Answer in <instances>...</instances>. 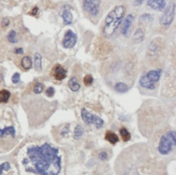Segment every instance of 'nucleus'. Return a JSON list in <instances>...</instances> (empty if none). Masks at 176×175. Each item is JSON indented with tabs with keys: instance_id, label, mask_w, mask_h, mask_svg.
<instances>
[{
	"instance_id": "473e14b6",
	"label": "nucleus",
	"mask_w": 176,
	"mask_h": 175,
	"mask_svg": "<svg viewBox=\"0 0 176 175\" xmlns=\"http://www.w3.org/2000/svg\"><path fill=\"white\" fill-rule=\"evenodd\" d=\"M143 2H144V0H135L133 4H134L135 6H139L143 4Z\"/></svg>"
},
{
	"instance_id": "6ab92c4d",
	"label": "nucleus",
	"mask_w": 176,
	"mask_h": 175,
	"mask_svg": "<svg viewBox=\"0 0 176 175\" xmlns=\"http://www.w3.org/2000/svg\"><path fill=\"white\" fill-rule=\"evenodd\" d=\"M42 57L41 54L37 52L34 54V67L37 71L40 72L42 70Z\"/></svg>"
},
{
	"instance_id": "cd10ccee",
	"label": "nucleus",
	"mask_w": 176,
	"mask_h": 175,
	"mask_svg": "<svg viewBox=\"0 0 176 175\" xmlns=\"http://www.w3.org/2000/svg\"><path fill=\"white\" fill-rule=\"evenodd\" d=\"M83 82L86 86H90L94 82L93 77L91 75H86L83 79Z\"/></svg>"
},
{
	"instance_id": "f257e3e1",
	"label": "nucleus",
	"mask_w": 176,
	"mask_h": 175,
	"mask_svg": "<svg viewBox=\"0 0 176 175\" xmlns=\"http://www.w3.org/2000/svg\"><path fill=\"white\" fill-rule=\"evenodd\" d=\"M32 167L28 171L40 175H59L61 170V159L59 150L48 143L41 146H32L27 150Z\"/></svg>"
},
{
	"instance_id": "4468645a",
	"label": "nucleus",
	"mask_w": 176,
	"mask_h": 175,
	"mask_svg": "<svg viewBox=\"0 0 176 175\" xmlns=\"http://www.w3.org/2000/svg\"><path fill=\"white\" fill-rule=\"evenodd\" d=\"M145 38V33L141 28H138L136 30L134 34H133L132 39L134 43H141Z\"/></svg>"
},
{
	"instance_id": "9d476101",
	"label": "nucleus",
	"mask_w": 176,
	"mask_h": 175,
	"mask_svg": "<svg viewBox=\"0 0 176 175\" xmlns=\"http://www.w3.org/2000/svg\"><path fill=\"white\" fill-rule=\"evenodd\" d=\"M61 17L63 19V23L65 25H70L72 23L73 15L70 10V7L68 5H65L61 9V12L60 13Z\"/></svg>"
},
{
	"instance_id": "412c9836",
	"label": "nucleus",
	"mask_w": 176,
	"mask_h": 175,
	"mask_svg": "<svg viewBox=\"0 0 176 175\" xmlns=\"http://www.w3.org/2000/svg\"><path fill=\"white\" fill-rule=\"evenodd\" d=\"M119 132H120V135L121 137H122V139H123V142H127L128 141H130V140L131 139V134L127 129L124 128L123 127V128H121L120 129Z\"/></svg>"
},
{
	"instance_id": "f8f14e48",
	"label": "nucleus",
	"mask_w": 176,
	"mask_h": 175,
	"mask_svg": "<svg viewBox=\"0 0 176 175\" xmlns=\"http://www.w3.org/2000/svg\"><path fill=\"white\" fill-rule=\"evenodd\" d=\"M161 75V69H155V70H150L148 73L145 75L147 76L149 81L152 83H155L158 82L160 78Z\"/></svg>"
},
{
	"instance_id": "bb28decb",
	"label": "nucleus",
	"mask_w": 176,
	"mask_h": 175,
	"mask_svg": "<svg viewBox=\"0 0 176 175\" xmlns=\"http://www.w3.org/2000/svg\"><path fill=\"white\" fill-rule=\"evenodd\" d=\"M11 168V165L9 162H4V163L0 164V175H2L4 171H8Z\"/></svg>"
},
{
	"instance_id": "f3484780",
	"label": "nucleus",
	"mask_w": 176,
	"mask_h": 175,
	"mask_svg": "<svg viewBox=\"0 0 176 175\" xmlns=\"http://www.w3.org/2000/svg\"><path fill=\"white\" fill-rule=\"evenodd\" d=\"M68 87L72 91L74 92H76L79 90L81 87L80 84L78 83L77 78H76L75 76L72 77V78L70 79V81L68 82Z\"/></svg>"
},
{
	"instance_id": "39448f33",
	"label": "nucleus",
	"mask_w": 176,
	"mask_h": 175,
	"mask_svg": "<svg viewBox=\"0 0 176 175\" xmlns=\"http://www.w3.org/2000/svg\"><path fill=\"white\" fill-rule=\"evenodd\" d=\"M175 12V5L174 3H171L167 7L160 19V23L165 26H168L171 24L174 19Z\"/></svg>"
},
{
	"instance_id": "9b49d317",
	"label": "nucleus",
	"mask_w": 176,
	"mask_h": 175,
	"mask_svg": "<svg viewBox=\"0 0 176 175\" xmlns=\"http://www.w3.org/2000/svg\"><path fill=\"white\" fill-rule=\"evenodd\" d=\"M147 6L156 11H163L166 7V0H148Z\"/></svg>"
},
{
	"instance_id": "6e6552de",
	"label": "nucleus",
	"mask_w": 176,
	"mask_h": 175,
	"mask_svg": "<svg viewBox=\"0 0 176 175\" xmlns=\"http://www.w3.org/2000/svg\"><path fill=\"white\" fill-rule=\"evenodd\" d=\"M133 20H134V17L133 14H129L124 21L122 28H121V33L125 37H129L130 36V28Z\"/></svg>"
},
{
	"instance_id": "f704fd0d",
	"label": "nucleus",
	"mask_w": 176,
	"mask_h": 175,
	"mask_svg": "<svg viewBox=\"0 0 176 175\" xmlns=\"http://www.w3.org/2000/svg\"><path fill=\"white\" fill-rule=\"evenodd\" d=\"M39 11V8H37V7H34V8L32 10V12H31V14L33 16H35L36 14H37V12Z\"/></svg>"
},
{
	"instance_id": "2f4dec72",
	"label": "nucleus",
	"mask_w": 176,
	"mask_h": 175,
	"mask_svg": "<svg viewBox=\"0 0 176 175\" xmlns=\"http://www.w3.org/2000/svg\"><path fill=\"white\" fill-rule=\"evenodd\" d=\"M108 155L107 154L106 152H101L100 154H99V158H100L101 160H105L107 159Z\"/></svg>"
},
{
	"instance_id": "a878e982",
	"label": "nucleus",
	"mask_w": 176,
	"mask_h": 175,
	"mask_svg": "<svg viewBox=\"0 0 176 175\" xmlns=\"http://www.w3.org/2000/svg\"><path fill=\"white\" fill-rule=\"evenodd\" d=\"M44 89L43 84L41 83V82H37V83L34 87V94H41Z\"/></svg>"
},
{
	"instance_id": "1a4fd4ad",
	"label": "nucleus",
	"mask_w": 176,
	"mask_h": 175,
	"mask_svg": "<svg viewBox=\"0 0 176 175\" xmlns=\"http://www.w3.org/2000/svg\"><path fill=\"white\" fill-rule=\"evenodd\" d=\"M52 74L57 81H62L67 76V71L61 65L56 64L52 69Z\"/></svg>"
},
{
	"instance_id": "aec40b11",
	"label": "nucleus",
	"mask_w": 176,
	"mask_h": 175,
	"mask_svg": "<svg viewBox=\"0 0 176 175\" xmlns=\"http://www.w3.org/2000/svg\"><path fill=\"white\" fill-rule=\"evenodd\" d=\"M11 96V93L8 90L3 89L0 91V103H6Z\"/></svg>"
},
{
	"instance_id": "b1692460",
	"label": "nucleus",
	"mask_w": 176,
	"mask_h": 175,
	"mask_svg": "<svg viewBox=\"0 0 176 175\" xmlns=\"http://www.w3.org/2000/svg\"><path fill=\"white\" fill-rule=\"evenodd\" d=\"M83 129L81 127L80 125H77L76 126L75 129H74V137L75 139H78L81 137V136L83 135Z\"/></svg>"
},
{
	"instance_id": "a211bd4d",
	"label": "nucleus",
	"mask_w": 176,
	"mask_h": 175,
	"mask_svg": "<svg viewBox=\"0 0 176 175\" xmlns=\"http://www.w3.org/2000/svg\"><path fill=\"white\" fill-rule=\"evenodd\" d=\"M21 65L24 69H30L32 68V66H33V61H32V59L28 56H24L21 59Z\"/></svg>"
},
{
	"instance_id": "72a5a7b5",
	"label": "nucleus",
	"mask_w": 176,
	"mask_h": 175,
	"mask_svg": "<svg viewBox=\"0 0 176 175\" xmlns=\"http://www.w3.org/2000/svg\"><path fill=\"white\" fill-rule=\"evenodd\" d=\"M14 52L17 54H23L24 49L23 48H21V47H20V48H16L15 49H14Z\"/></svg>"
},
{
	"instance_id": "ddd939ff",
	"label": "nucleus",
	"mask_w": 176,
	"mask_h": 175,
	"mask_svg": "<svg viewBox=\"0 0 176 175\" xmlns=\"http://www.w3.org/2000/svg\"><path fill=\"white\" fill-rule=\"evenodd\" d=\"M105 138L107 141L110 142V143L112 145L116 144L119 141V138L117 135L110 131H107L106 132Z\"/></svg>"
},
{
	"instance_id": "4be33fe9",
	"label": "nucleus",
	"mask_w": 176,
	"mask_h": 175,
	"mask_svg": "<svg viewBox=\"0 0 176 175\" xmlns=\"http://www.w3.org/2000/svg\"><path fill=\"white\" fill-rule=\"evenodd\" d=\"M115 90L116 91L119 92V93H125L128 91V86L124 82H117L114 86Z\"/></svg>"
},
{
	"instance_id": "2eb2a0df",
	"label": "nucleus",
	"mask_w": 176,
	"mask_h": 175,
	"mask_svg": "<svg viewBox=\"0 0 176 175\" xmlns=\"http://www.w3.org/2000/svg\"><path fill=\"white\" fill-rule=\"evenodd\" d=\"M139 82H140V86L143 87V88L150 89V90H153V89H155L154 84L152 83V82H151L149 81L146 76H143L141 77Z\"/></svg>"
},
{
	"instance_id": "5701e85b",
	"label": "nucleus",
	"mask_w": 176,
	"mask_h": 175,
	"mask_svg": "<svg viewBox=\"0 0 176 175\" xmlns=\"http://www.w3.org/2000/svg\"><path fill=\"white\" fill-rule=\"evenodd\" d=\"M153 20V17L152 14L145 13V14H142V15L140 16L139 19V21L140 22V24H147L152 22Z\"/></svg>"
},
{
	"instance_id": "dca6fc26",
	"label": "nucleus",
	"mask_w": 176,
	"mask_h": 175,
	"mask_svg": "<svg viewBox=\"0 0 176 175\" xmlns=\"http://www.w3.org/2000/svg\"><path fill=\"white\" fill-rule=\"evenodd\" d=\"M4 135H11L12 137L15 136V129L14 126L5 127L4 129H0V137H4Z\"/></svg>"
},
{
	"instance_id": "393cba45",
	"label": "nucleus",
	"mask_w": 176,
	"mask_h": 175,
	"mask_svg": "<svg viewBox=\"0 0 176 175\" xmlns=\"http://www.w3.org/2000/svg\"><path fill=\"white\" fill-rule=\"evenodd\" d=\"M7 38H8V40L9 42H11L12 43H17V33L16 32L13 30H12L10 31V32L8 34V37H7Z\"/></svg>"
},
{
	"instance_id": "423d86ee",
	"label": "nucleus",
	"mask_w": 176,
	"mask_h": 175,
	"mask_svg": "<svg viewBox=\"0 0 176 175\" xmlns=\"http://www.w3.org/2000/svg\"><path fill=\"white\" fill-rule=\"evenodd\" d=\"M101 3V0H84L83 8L91 15L95 17L98 14L100 11Z\"/></svg>"
},
{
	"instance_id": "20e7f679",
	"label": "nucleus",
	"mask_w": 176,
	"mask_h": 175,
	"mask_svg": "<svg viewBox=\"0 0 176 175\" xmlns=\"http://www.w3.org/2000/svg\"><path fill=\"white\" fill-rule=\"evenodd\" d=\"M81 117L87 125L94 124L97 129L102 128L105 123L101 117L91 113L85 108H83L81 110Z\"/></svg>"
},
{
	"instance_id": "f03ea898",
	"label": "nucleus",
	"mask_w": 176,
	"mask_h": 175,
	"mask_svg": "<svg viewBox=\"0 0 176 175\" xmlns=\"http://www.w3.org/2000/svg\"><path fill=\"white\" fill-rule=\"evenodd\" d=\"M126 8L123 5H119L109 12L105 20L103 34L111 36L116 31L123 21L125 14Z\"/></svg>"
},
{
	"instance_id": "7c9ffc66",
	"label": "nucleus",
	"mask_w": 176,
	"mask_h": 175,
	"mask_svg": "<svg viewBox=\"0 0 176 175\" xmlns=\"http://www.w3.org/2000/svg\"><path fill=\"white\" fill-rule=\"evenodd\" d=\"M2 25L3 27H7L10 25V20L8 19V17H4V18L2 19Z\"/></svg>"
},
{
	"instance_id": "0eeeda50",
	"label": "nucleus",
	"mask_w": 176,
	"mask_h": 175,
	"mask_svg": "<svg viewBox=\"0 0 176 175\" xmlns=\"http://www.w3.org/2000/svg\"><path fill=\"white\" fill-rule=\"evenodd\" d=\"M77 42V36L71 30H69L66 32V33L64 36V38L62 41V45L64 48L66 49H71L75 46V45Z\"/></svg>"
},
{
	"instance_id": "c85d7f7f",
	"label": "nucleus",
	"mask_w": 176,
	"mask_h": 175,
	"mask_svg": "<svg viewBox=\"0 0 176 175\" xmlns=\"http://www.w3.org/2000/svg\"><path fill=\"white\" fill-rule=\"evenodd\" d=\"M12 82H13L14 84H17L20 81V74L19 73H14L13 75H12Z\"/></svg>"
},
{
	"instance_id": "7ed1b4c3",
	"label": "nucleus",
	"mask_w": 176,
	"mask_h": 175,
	"mask_svg": "<svg viewBox=\"0 0 176 175\" xmlns=\"http://www.w3.org/2000/svg\"><path fill=\"white\" fill-rule=\"evenodd\" d=\"M176 144V134L174 131H168L160 138L158 150L162 155L168 154L172 151Z\"/></svg>"
},
{
	"instance_id": "c756f323",
	"label": "nucleus",
	"mask_w": 176,
	"mask_h": 175,
	"mask_svg": "<svg viewBox=\"0 0 176 175\" xmlns=\"http://www.w3.org/2000/svg\"><path fill=\"white\" fill-rule=\"evenodd\" d=\"M46 94L48 97H53L54 96V94H55V90H54V89L53 88V87H49V88H48V89L46 90Z\"/></svg>"
}]
</instances>
